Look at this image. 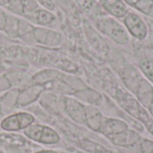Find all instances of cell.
<instances>
[{
  "mask_svg": "<svg viewBox=\"0 0 153 153\" xmlns=\"http://www.w3.org/2000/svg\"><path fill=\"white\" fill-rule=\"evenodd\" d=\"M34 122V117L26 112L13 114L1 122V128L7 132H14L25 129Z\"/></svg>",
  "mask_w": 153,
  "mask_h": 153,
  "instance_id": "4",
  "label": "cell"
},
{
  "mask_svg": "<svg viewBox=\"0 0 153 153\" xmlns=\"http://www.w3.org/2000/svg\"><path fill=\"white\" fill-rule=\"evenodd\" d=\"M140 153H153V142L149 139L140 140Z\"/></svg>",
  "mask_w": 153,
  "mask_h": 153,
  "instance_id": "19",
  "label": "cell"
},
{
  "mask_svg": "<svg viewBox=\"0 0 153 153\" xmlns=\"http://www.w3.org/2000/svg\"><path fill=\"white\" fill-rule=\"evenodd\" d=\"M129 129L128 125L120 119L117 118H105L103 117L102 125L100 129V133L105 135L106 137H109L117 134H120L126 130Z\"/></svg>",
  "mask_w": 153,
  "mask_h": 153,
  "instance_id": "6",
  "label": "cell"
},
{
  "mask_svg": "<svg viewBox=\"0 0 153 153\" xmlns=\"http://www.w3.org/2000/svg\"><path fill=\"white\" fill-rule=\"evenodd\" d=\"M133 7L153 18V0H136Z\"/></svg>",
  "mask_w": 153,
  "mask_h": 153,
  "instance_id": "14",
  "label": "cell"
},
{
  "mask_svg": "<svg viewBox=\"0 0 153 153\" xmlns=\"http://www.w3.org/2000/svg\"><path fill=\"white\" fill-rule=\"evenodd\" d=\"M103 9L116 18H124L129 12L124 0H100Z\"/></svg>",
  "mask_w": 153,
  "mask_h": 153,
  "instance_id": "7",
  "label": "cell"
},
{
  "mask_svg": "<svg viewBox=\"0 0 153 153\" xmlns=\"http://www.w3.org/2000/svg\"><path fill=\"white\" fill-rule=\"evenodd\" d=\"M35 37L44 44H56L59 41V35L57 33L43 29H36Z\"/></svg>",
  "mask_w": 153,
  "mask_h": 153,
  "instance_id": "11",
  "label": "cell"
},
{
  "mask_svg": "<svg viewBox=\"0 0 153 153\" xmlns=\"http://www.w3.org/2000/svg\"><path fill=\"white\" fill-rule=\"evenodd\" d=\"M139 66L142 73L153 84V59L150 57H144L140 60Z\"/></svg>",
  "mask_w": 153,
  "mask_h": 153,
  "instance_id": "13",
  "label": "cell"
},
{
  "mask_svg": "<svg viewBox=\"0 0 153 153\" xmlns=\"http://www.w3.org/2000/svg\"><path fill=\"white\" fill-rule=\"evenodd\" d=\"M24 134L30 140L44 144H55L60 141L59 134L54 129L41 125H30L25 128Z\"/></svg>",
  "mask_w": 153,
  "mask_h": 153,
  "instance_id": "2",
  "label": "cell"
},
{
  "mask_svg": "<svg viewBox=\"0 0 153 153\" xmlns=\"http://www.w3.org/2000/svg\"><path fill=\"white\" fill-rule=\"evenodd\" d=\"M82 147L89 152L91 153H113L111 151H108L107 150L105 147L98 144V143H91V142H82Z\"/></svg>",
  "mask_w": 153,
  "mask_h": 153,
  "instance_id": "17",
  "label": "cell"
},
{
  "mask_svg": "<svg viewBox=\"0 0 153 153\" xmlns=\"http://www.w3.org/2000/svg\"><path fill=\"white\" fill-rule=\"evenodd\" d=\"M124 26L128 33L139 40L144 39L148 35V27L145 22L134 12H128L124 17Z\"/></svg>",
  "mask_w": 153,
  "mask_h": 153,
  "instance_id": "3",
  "label": "cell"
},
{
  "mask_svg": "<svg viewBox=\"0 0 153 153\" xmlns=\"http://www.w3.org/2000/svg\"><path fill=\"white\" fill-rule=\"evenodd\" d=\"M0 153H3V152H0Z\"/></svg>",
  "mask_w": 153,
  "mask_h": 153,
  "instance_id": "24",
  "label": "cell"
},
{
  "mask_svg": "<svg viewBox=\"0 0 153 153\" xmlns=\"http://www.w3.org/2000/svg\"><path fill=\"white\" fill-rule=\"evenodd\" d=\"M36 153H57L56 152H53V151H41V152H38Z\"/></svg>",
  "mask_w": 153,
  "mask_h": 153,
  "instance_id": "23",
  "label": "cell"
},
{
  "mask_svg": "<svg viewBox=\"0 0 153 153\" xmlns=\"http://www.w3.org/2000/svg\"><path fill=\"white\" fill-rule=\"evenodd\" d=\"M76 2L80 7L91 16H96L100 13L99 5L94 0H76Z\"/></svg>",
  "mask_w": 153,
  "mask_h": 153,
  "instance_id": "12",
  "label": "cell"
},
{
  "mask_svg": "<svg viewBox=\"0 0 153 153\" xmlns=\"http://www.w3.org/2000/svg\"><path fill=\"white\" fill-rule=\"evenodd\" d=\"M37 1H39L42 5H44L48 10L54 9V4H53L52 0H37Z\"/></svg>",
  "mask_w": 153,
  "mask_h": 153,
  "instance_id": "20",
  "label": "cell"
},
{
  "mask_svg": "<svg viewBox=\"0 0 153 153\" xmlns=\"http://www.w3.org/2000/svg\"><path fill=\"white\" fill-rule=\"evenodd\" d=\"M6 16L4 14V13L0 9V30L4 29L5 27V23H6Z\"/></svg>",
  "mask_w": 153,
  "mask_h": 153,
  "instance_id": "21",
  "label": "cell"
},
{
  "mask_svg": "<svg viewBox=\"0 0 153 153\" xmlns=\"http://www.w3.org/2000/svg\"><path fill=\"white\" fill-rule=\"evenodd\" d=\"M102 121L103 116L97 108L92 106L85 107V124L89 128L95 132H100Z\"/></svg>",
  "mask_w": 153,
  "mask_h": 153,
  "instance_id": "9",
  "label": "cell"
},
{
  "mask_svg": "<svg viewBox=\"0 0 153 153\" xmlns=\"http://www.w3.org/2000/svg\"><path fill=\"white\" fill-rule=\"evenodd\" d=\"M18 22L17 20L12 18V17H7L6 18V23L4 29L6 30V32H8L12 36H16L18 32Z\"/></svg>",
  "mask_w": 153,
  "mask_h": 153,
  "instance_id": "18",
  "label": "cell"
},
{
  "mask_svg": "<svg viewBox=\"0 0 153 153\" xmlns=\"http://www.w3.org/2000/svg\"><path fill=\"white\" fill-rule=\"evenodd\" d=\"M65 109L70 117L79 124H85V107L75 100H66Z\"/></svg>",
  "mask_w": 153,
  "mask_h": 153,
  "instance_id": "8",
  "label": "cell"
},
{
  "mask_svg": "<svg viewBox=\"0 0 153 153\" xmlns=\"http://www.w3.org/2000/svg\"><path fill=\"white\" fill-rule=\"evenodd\" d=\"M110 142L119 147H131L138 143L141 140L140 134L132 129H127L120 134L108 137Z\"/></svg>",
  "mask_w": 153,
  "mask_h": 153,
  "instance_id": "5",
  "label": "cell"
},
{
  "mask_svg": "<svg viewBox=\"0 0 153 153\" xmlns=\"http://www.w3.org/2000/svg\"><path fill=\"white\" fill-rule=\"evenodd\" d=\"M138 98L142 105L149 108L152 103L153 87L146 80L142 79L139 83Z\"/></svg>",
  "mask_w": 153,
  "mask_h": 153,
  "instance_id": "10",
  "label": "cell"
},
{
  "mask_svg": "<svg viewBox=\"0 0 153 153\" xmlns=\"http://www.w3.org/2000/svg\"><path fill=\"white\" fill-rule=\"evenodd\" d=\"M22 1L23 0H0V5L13 13L22 14Z\"/></svg>",
  "mask_w": 153,
  "mask_h": 153,
  "instance_id": "16",
  "label": "cell"
},
{
  "mask_svg": "<svg viewBox=\"0 0 153 153\" xmlns=\"http://www.w3.org/2000/svg\"><path fill=\"white\" fill-rule=\"evenodd\" d=\"M55 20V16L48 11L40 9L37 12L34 22L41 25H48Z\"/></svg>",
  "mask_w": 153,
  "mask_h": 153,
  "instance_id": "15",
  "label": "cell"
},
{
  "mask_svg": "<svg viewBox=\"0 0 153 153\" xmlns=\"http://www.w3.org/2000/svg\"><path fill=\"white\" fill-rule=\"evenodd\" d=\"M135 1L136 0H124V2L126 3V4H130V5H134V4L135 3Z\"/></svg>",
  "mask_w": 153,
  "mask_h": 153,
  "instance_id": "22",
  "label": "cell"
},
{
  "mask_svg": "<svg viewBox=\"0 0 153 153\" xmlns=\"http://www.w3.org/2000/svg\"><path fill=\"white\" fill-rule=\"evenodd\" d=\"M97 28L103 34L119 45H126L129 42V34L126 27L112 17H102L97 21Z\"/></svg>",
  "mask_w": 153,
  "mask_h": 153,
  "instance_id": "1",
  "label": "cell"
}]
</instances>
